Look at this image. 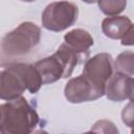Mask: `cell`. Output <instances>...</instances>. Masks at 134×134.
I'll list each match as a JSON object with an SVG mask.
<instances>
[{
    "label": "cell",
    "instance_id": "1",
    "mask_svg": "<svg viewBox=\"0 0 134 134\" xmlns=\"http://www.w3.org/2000/svg\"><path fill=\"white\" fill-rule=\"evenodd\" d=\"M39 122L37 111L22 95L0 106V132L2 134H28Z\"/></svg>",
    "mask_w": 134,
    "mask_h": 134
},
{
    "label": "cell",
    "instance_id": "2",
    "mask_svg": "<svg viewBox=\"0 0 134 134\" xmlns=\"http://www.w3.org/2000/svg\"><path fill=\"white\" fill-rule=\"evenodd\" d=\"M80 59L81 57L64 42L53 54L38 61L35 65L42 76L43 85H46L70 76Z\"/></svg>",
    "mask_w": 134,
    "mask_h": 134
},
{
    "label": "cell",
    "instance_id": "3",
    "mask_svg": "<svg viewBox=\"0 0 134 134\" xmlns=\"http://www.w3.org/2000/svg\"><path fill=\"white\" fill-rule=\"evenodd\" d=\"M41 29L32 22H23L17 28L6 34L1 42L2 62L29 53L40 42Z\"/></svg>",
    "mask_w": 134,
    "mask_h": 134
},
{
    "label": "cell",
    "instance_id": "4",
    "mask_svg": "<svg viewBox=\"0 0 134 134\" xmlns=\"http://www.w3.org/2000/svg\"><path fill=\"white\" fill-rule=\"evenodd\" d=\"M79 17V7L69 1H55L42 13V25L51 31H62L72 26Z\"/></svg>",
    "mask_w": 134,
    "mask_h": 134
},
{
    "label": "cell",
    "instance_id": "5",
    "mask_svg": "<svg viewBox=\"0 0 134 134\" xmlns=\"http://www.w3.org/2000/svg\"><path fill=\"white\" fill-rule=\"evenodd\" d=\"M114 63L111 54L98 53L89 59L83 69V74L99 90H106V84L113 74Z\"/></svg>",
    "mask_w": 134,
    "mask_h": 134
},
{
    "label": "cell",
    "instance_id": "6",
    "mask_svg": "<svg viewBox=\"0 0 134 134\" xmlns=\"http://www.w3.org/2000/svg\"><path fill=\"white\" fill-rule=\"evenodd\" d=\"M66 99L72 104L92 102L102 97L105 92L95 87L84 74L69 80L64 88Z\"/></svg>",
    "mask_w": 134,
    "mask_h": 134
},
{
    "label": "cell",
    "instance_id": "7",
    "mask_svg": "<svg viewBox=\"0 0 134 134\" xmlns=\"http://www.w3.org/2000/svg\"><path fill=\"white\" fill-rule=\"evenodd\" d=\"M27 90L25 79L18 63L9 65L0 74V97L4 100H12L22 95Z\"/></svg>",
    "mask_w": 134,
    "mask_h": 134
},
{
    "label": "cell",
    "instance_id": "8",
    "mask_svg": "<svg viewBox=\"0 0 134 134\" xmlns=\"http://www.w3.org/2000/svg\"><path fill=\"white\" fill-rule=\"evenodd\" d=\"M64 40L65 43L81 57V59L83 55H88L89 48L93 45V38L91 35L81 28H75L68 31L64 36Z\"/></svg>",
    "mask_w": 134,
    "mask_h": 134
},
{
    "label": "cell",
    "instance_id": "9",
    "mask_svg": "<svg viewBox=\"0 0 134 134\" xmlns=\"http://www.w3.org/2000/svg\"><path fill=\"white\" fill-rule=\"evenodd\" d=\"M132 22L126 16H112L103 20L102 30L104 35L110 39H121L128 29L131 27Z\"/></svg>",
    "mask_w": 134,
    "mask_h": 134
},
{
    "label": "cell",
    "instance_id": "10",
    "mask_svg": "<svg viewBox=\"0 0 134 134\" xmlns=\"http://www.w3.org/2000/svg\"><path fill=\"white\" fill-rule=\"evenodd\" d=\"M129 75L115 72L106 84L105 94L112 102H122L127 99V81Z\"/></svg>",
    "mask_w": 134,
    "mask_h": 134
},
{
    "label": "cell",
    "instance_id": "11",
    "mask_svg": "<svg viewBox=\"0 0 134 134\" xmlns=\"http://www.w3.org/2000/svg\"><path fill=\"white\" fill-rule=\"evenodd\" d=\"M114 67L117 72L126 75H134V52L124 51L119 53L114 62Z\"/></svg>",
    "mask_w": 134,
    "mask_h": 134
},
{
    "label": "cell",
    "instance_id": "12",
    "mask_svg": "<svg viewBox=\"0 0 134 134\" xmlns=\"http://www.w3.org/2000/svg\"><path fill=\"white\" fill-rule=\"evenodd\" d=\"M99 9L107 16H117L127 5V0H97Z\"/></svg>",
    "mask_w": 134,
    "mask_h": 134
},
{
    "label": "cell",
    "instance_id": "13",
    "mask_svg": "<svg viewBox=\"0 0 134 134\" xmlns=\"http://www.w3.org/2000/svg\"><path fill=\"white\" fill-rule=\"evenodd\" d=\"M91 131L97 133H118V130L114 127V124L106 119L96 121L93 128H91Z\"/></svg>",
    "mask_w": 134,
    "mask_h": 134
},
{
    "label": "cell",
    "instance_id": "14",
    "mask_svg": "<svg viewBox=\"0 0 134 134\" xmlns=\"http://www.w3.org/2000/svg\"><path fill=\"white\" fill-rule=\"evenodd\" d=\"M121 119L126 126L131 128L134 126V100H131L124 107L121 111Z\"/></svg>",
    "mask_w": 134,
    "mask_h": 134
},
{
    "label": "cell",
    "instance_id": "15",
    "mask_svg": "<svg viewBox=\"0 0 134 134\" xmlns=\"http://www.w3.org/2000/svg\"><path fill=\"white\" fill-rule=\"evenodd\" d=\"M121 44L125 46H133L134 45V24L128 29L125 36L121 38Z\"/></svg>",
    "mask_w": 134,
    "mask_h": 134
},
{
    "label": "cell",
    "instance_id": "16",
    "mask_svg": "<svg viewBox=\"0 0 134 134\" xmlns=\"http://www.w3.org/2000/svg\"><path fill=\"white\" fill-rule=\"evenodd\" d=\"M127 98L134 100V77L129 76L127 81Z\"/></svg>",
    "mask_w": 134,
    "mask_h": 134
},
{
    "label": "cell",
    "instance_id": "17",
    "mask_svg": "<svg viewBox=\"0 0 134 134\" xmlns=\"http://www.w3.org/2000/svg\"><path fill=\"white\" fill-rule=\"evenodd\" d=\"M82 1H84V2H86V3H89V4L97 2V0H82Z\"/></svg>",
    "mask_w": 134,
    "mask_h": 134
},
{
    "label": "cell",
    "instance_id": "18",
    "mask_svg": "<svg viewBox=\"0 0 134 134\" xmlns=\"http://www.w3.org/2000/svg\"><path fill=\"white\" fill-rule=\"evenodd\" d=\"M21 1H24V2H34L36 0H21Z\"/></svg>",
    "mask_w": 134,
    "mask_h": 134
},
{
    "label": "cell",
    "instance_id": "19",
    "mask_svg": "<svg viewBox=\"0 0 134 134\" xmlns=\"http://www.w3.org/2000/svg\"><path fill=\"white\" fill-rule=\"evenodd\" d=\"M131 133H133V134H134V126L132 127V130H131Z\"/></svg>",
    "mask_w": 134,
    "mask_h": 134
}]
</instances>
